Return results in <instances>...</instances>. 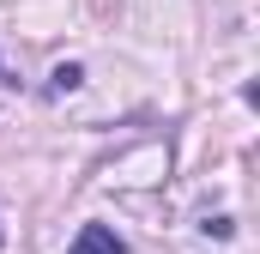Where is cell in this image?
<instances>
[{"mask_svg": "<svg viewBox=\"0 0 260 254\" xmlns=\"http://www.w3.org/2000/svg\"><path fill=\"white\" fill-rule=\"evenodd\" d=\"M79 79H85V73H79V67L67 61V67H55V85H49V91H73V85H79Z\"/></svg>", "mask_w": 260, "mask_h": 254, "instance_id": "obj_2", "label": "cell"}, {"mask_svg": "<svg viewBox=\"0 0 260 254\" xmlns=\"http://www.w3.org/2000/svg\"><path fill=\"white\" fill-rule=\"evenodd\" d=\"M0 85H18V73H6V67H0Z\"/></svg>", "mask_w": 260, "mask_h": 254, "instance_id": "obj_3", "label": "cell"}, {"mask_svg": "<svg viewBox=\"0 0 260 254\" xmlns=\"http://www.w3.org/2000/svg\"><path fill=\"white\" fill-rule=\"evenodd\" d=\"M73 254H127V248H121V236H115L109 224H85V230L73 236Z\"/></svg>", "mask_w": 260, "mask_h": 254, "instance_id": "obj_1", "label": "cell"}]
</instances>
